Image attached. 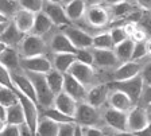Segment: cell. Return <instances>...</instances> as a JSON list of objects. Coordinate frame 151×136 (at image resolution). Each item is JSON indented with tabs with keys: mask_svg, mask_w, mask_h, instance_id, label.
I'll list each match as a JSON object with an SVG mask.
<instances>
[{
	"mask_svg": "<svg viewBox=\"0 0 151 136\" xmlns=\"http://www.w3.org/2000/svg\"><path fill=\"white\" fill-rule=\"evenodd\" d=\"M26 76L30 78V81L32 82L37 93L38 98V105H41L43 109L46 108H51V105L54 104V93L51 92V89L49 88L46 81L45 74H35V73H26Z\"/></svg>",
	"mask_w": 151,
	"mask_h": 136,
	"instance_id": "cell-1",
	"label": "cell"
},
{
	"mask_svg": "<svg viewBox=\"0 0 151 136\" xmlns=\"http://www.w3.org/2000/svg\"><path fill=\"white\" fill-rule=\"evenodd\" d=\"M111 88L115 89V92H122L126 96H128L134 102H136L140 98V96L143 94V89H145V82L143 78L139 74L138 77L128 81H120V82H115L111 85Z\"/></svg>",
	"mask_w": 151,
	"mask_h": 136,
	"instance_id": "cell-2",
	"label": "cell"
},
{
	"mask_svg": "<svg viewBox=\"0 0 151 136\" xmlns=\"http://www.w3.org/2000/svg\"><path fill=\"white\" fill-rule=\"evenodd\" d=\"M16 90V89H15ZM16 94H18V100L19 104L23 109V115H24V120H26V125L31 130V132L37 133V127L39 123V113H38V105L35 104L32 100L27 98L26 96H23L20 92L16 90ZM37 136V135H35Z\"/></svg>",
	"mask_w": 151,
	"mask_h": 136,
	"instance_id": "cell-3",
	"label": "cell"
},
{
	"mask_svg": "<svg viewBox=\"0 0 151 136\" xmlns=\"http://www.w3.org/2000/svg\"><path fill=\"white\" fill-rule=\"evenodd\" d=\"M46 49V43L41 37L28 34L24 37L22 42V55L23 58H34L43 55V51Z\"/></svg>",
	"mask_w": 151,
	"mask_h": 136,
	"instance_id": "cell-4",
	"label": "cell"
},
{
	"mask_svg": "<svg viewBox=\"0 0 151 136\" xmlns=\"http://www.w3.org/2000/svg\"><path fill=\"white\" fill-rule=\"evenodd\" d=\"M76 124L77 125H85L88 127H94L97 125L100 119H99V113L96 111V108L91 107L86 102H80L77 107V112H76Z\"/></svg>",
	"mask_w": 151,
	"mask_h": 136,
	"instance_id": "cell-5",
	"label": "cell"
},
{
	"mask_svg": "<svg viewBox=\"0 0 151 136\" xmlns=\"http://www.w3.org/2000/svg\"><path fill=\"white\" fill-rule=\"evenodd\" d=\"M20 66L27 72V73H35V74H45L46 76L49 72L53 70V65L45 55L34 58H23L20 61Z\"/></svg>",
	"mask_w": 151,
	"mask_h": 136,
	"instance_id": "cell-6",
	"label": "cell"
},
{
	"mask_svg": "<svg viewBox=\"0 0 151 136\" xmlns=\"http://www.w3.org/2000/svg\"><path fill=\"white\" fill-rule=\"evenodd\" d=\"M43 12L49 16V19L53 22V24L69 27L70 20L68 19L65 12V7H62L57 1H47L43 6Z\"/></svg>",
	"mask_w": 151,
	"mask_h": 136,
	"instance_id": "cell-7",
	"label": "cell"
},
{
	"mask_svg": "<svg viewBox=\"0 0 151 136\" xmlns=\"http://www.w3.org/2000/svg\"><path fill=\"white\" fill-rule=\"evenodd\" d=\"M63 34L70 39V42L78 50H86L89 47H93V37H91L82 30L76 29V27H66Z\"/></svg>",
	"mask_w": 151,
	"mask_h": 136,
	"instance_id": "cell-8",
	"label": "cell"
},
{
	"mask_svg": "<svg viewBox=\"0 0 151 136\" xmlns=\"http://www.w3.org/2000/svg\"><path fill=\"white\" fill-rule=\"evenodd\" d=\"M12 82H14V88L20 92L23 96H26L27 98L32 100L35 104L38 105V98H37V93L32 82L30 81L26 74H19V73H12Z\"/></svg>",
	"mask_w": 151,
	"mask_h": 136,
	"instance_id": "cell-9",
	"label": "cell"
},
{
	"mask_svg": "<svg viewBox=\"0 0 151 136\" xmlns=\"http://www.w3.org/2000/svg\"><path fill=\"white\" fill-rule=\"evenodd\" d=\"M150 123L148 120L147 112L140 107L132 108L128 112V131L132 133H136L142 131L147 124Z\"/></svg>",
	"mask_w": 151,
	"mask_h": 136,
	"instance_id": "cell-10",
	"label": "cell"
},
{
	"mask_svg": "<svg viewBox=\"0 0 151 136\" xmlns=\"http://www.w3.org/2000/svg\"><path fill=\"white\" fill-rule=\"evenodd\" d=\"M78 104L80 102H77L74 98H72L69 94H66L65 92L57 94L55 98H54V108L58 109L60 112H62L66 116L73 117V119L76 117V112H77Z\"/></svg>",
	"mask_w": 151,
	"mask_h": 136,
	"instance_id": "cell-11",
	"label": "cell"
},
{
	"mask_svg": "<svg viewBox=\"0 0 151 136\" xmlns=\"http://www.w3.org/2000/svg\"><path fill=\"white\" fill-rule=\"evenodd\" d=\"M104 117H105V121L108 123V125H111L117 132L128 131V113H124V112L111 108L105 112Z\"/></svg>",
	"mask_w": 151,
	"mask_h": 136,
	"instance_id": "cell-12",
	"label": "cell"
},
{
	"mask_svg": "<svg viewBox=\"0 0 151 136\" xmlns=\"http://www.w3.org/2000/svg\"><path fill=\"white\" fill-rule=\"evenodd\" d=\"M140 74V65L138 62H134V61H129V62H126L120 65L115 73H113V79L116 82H120V81H128V79H132L138 77Z\"/></svg>",
	"mask_w": 151,
	"mask_h": 136,
	"instance_id": "cell-13",
	"label": "cell"
},
{
	"mask_svg": "<svg viewBox=\"0 0 151 136\" xmlns=\"http://www.w3.org/2000/svg\"><path fill=\"white\" fill-rule=\"evenodd\" d=\"M63 92L69 94L76 101H82L86 98V90L82 84H80L76 78H73L70 74H65V82H63Z\"/></svg>",
	"mask_w": 151,
	"mask_h": 136,
	"instance_id": "cell-14",
	"label": "cell"
},
{
	"mask_svg": "<svg viewBox=\"0 0 151 136\" xmlns=\"http://www.w3.org/2000/svg\"><path fill=\"white\" fill-rule=\"evenodd\" d=\"M68 74H70L73 78H76L84 86L89 85L93 81V76H94L92 66H88V65H84V63H80V62H76Z\"/></svg>",
	"mask_w": 151,
	"mask_h": 136,
	"instance_id": "cell-15",
	"label": "cell"
},
{
	"mask_svg": "<svg viewBox=\"0 0 151 136\" xmlns=\"http://www.w3.org/2000/svg\"><path fill=\"white\" fill-rule=\"evenodd\" d=\"M51 49L55 54H73V55H76L78 51V49L70 42V39L63 32L54 35L53 41H51Z\"/></svg>",
	"mask_w": 151,
	"mask_h": 136,
	"instance_id": "cell-16",
	"label": "cell"
},
{
	"mask_svg": "<svg viewBox=\"0 0 151 136\" xmlns=\"http://www.w3.org/2000/svg\"><path fill=\"white\" fill-rule=\"evenodd\" d=\"M34 20H35L34 14L28 12V11H26V10H22V8L14 16V24L16 26V29H18L19 31L23 32L24 35L32 31Z\"/></svg>",
	"mask_w": 151,
	"mask_h": 136,
	"instance_id": "cell-17",
	"label": "cell"
},
{
	"mask_svg": "<svg viewBox=\"0 0 151 136\" xmlns=\"http://www.w3.org/2000/svg\"><path fill=\"white\" fill-rule=\"evenodd\" d=\"M24 37L26 35L23 32H20L16 29V26L14 24V22H9L6 31L0 37V42H3L4 44H7V47H12V46H16L18 43H20L24 39Z\"/></svg>",
	"mask_w": 151,
	"mask_h": 136,
	"instance_id": "cell-18",
	"label": "cell"
},
{
	"mask_svg": "<svg viewBox=\"0 0 151 136\" xmlns=\"http://www.w3.org/2000/svg\"><path fill=\"white\" fill-rule=\"evenodd\" d=\"M86 16H88V20L91 24L96 26V27H103L108 23V12L107 10L101 6H93L91 7L86 12Z\"/></svg>",
	"mask_w": 151,
	"mask_h": 136,
	"instance_id": "cell-19",
	"label": "cell"
},
{
	"mask_svg": "<svg viewBox=\"0 0 151 136\" xmlns=\"http://www.w3.org/2000/svg\"><path fill=\"white\" fill-rule=\"evenodd\" d=\"M107 93H108V88L105 85L94 86L86 93V104H89L93 108L100 107L107 100Z\"/></svg>",
	"mask_w": 151,
	"mask_h": 136,
	"instance_id": "cell-20",
	"label": "cell"
},
{
	"mask_svg": "<svg viewBox=\"0 0 151 136\" xmlns=\"http://www.w3.org/2000/svg\"><path fill=\"white\" fill-rule=\"evenodd\" d=\"M109 102L113 109L124 112V113H128L132 109V104H134L131 98L122 92H113L109 97Z\"/></svg>",
	"mask_w": 151,
	"mask_h": 136,
	"instance_id": "cell-21",
	"label": "cell"
},
{
	"mask_svg": "<svg viewBox=\"0 0 151 136\" xmlns=\"http://www.w3.org/2000/svg\"><path fill=\"white\" fill-rule=\"evenodd\" d=\"M134 47H135V42L129 38V39H127V41H124L123 43L115 46L113 53H115V55H116L117 61H122L123 63H126V62L132 61Z\"/></svg>",
	"mask_w": 151,
	"mask_h": 136,
	"instance_id": "cell-22",
	"label": "cell"
},
{
	"mask_svg": "<svg viewBox=\"0 0 151 136\" xmlns=\"http://www.w3.org/2000/svg\"><path fill=\"white\" fill-rule=\"evenodd\" d=\"M0 65L6 67L9 73L15 72L20 66V59H19V55L15 49L7 47V50L0 55Z\"/></svg>",
	"mask_w": 151,
	"mask_h": 136,
	"instance_id": "cell-23",
	"label": "cell"
},
{
	"mask_svg": "<svg viewBox=\"0 0 151 136\" xmlns=\"http://www.w3.org/2000/svg\"><path fill=\"white\" fill-rule=\"evenodd\" d=\"M53 22L49 19V16L42 11V12L37 14L35 15V20H34V27H32V35H37V37H41L45 35L46 32L50 31V29L53 27Z\"/></svg>",
	"mask_w": 151,
	"mask_h": 136,
	"instance_id": "cell-24",
	"label": "cell"
},
{
	"mask_svg": "<svg viewBox=\"0 0 151 136\" xmlns=\"http://www.w3.org/2000/svg\"><path fill=\"white\" fill-rule=\"evenodd\" d=\"M77 62V58L73 54H55L54 57V67L57 72L68 74L72 66Z\"/></svg>",
	"mask_w": 151,
	"mask_h": 136,
	"instance_id": "cell-25",
	"label": "cell"
},
{
	"mask_svg": "<svg viewBox=\"0 0 151 136\" xmlns=\"http://www.w3.org/2000/svg\"><path fill=\"white\" fill-rule=\"evenodd\" d=\"M85 11H86V7H85V1H82V0H72L65 6L66 16L70 22L81 19Z\"/></svg>",
	"mask_w": 151,
	"mask_h": 136,
	"instance_id": "cell-26",
	"label": "cell"
},
{
	"mask_svg": "<svg viewBox=\"0 0 151 136\" xmlns=\"http://www.w3.org/2000/svg\"><path fill=\"white\" fill-rule=\"evenodd\" d=\"M46 81L49 88L51 89V92L54 93V96L60 94L63 92V82H65V74L57 72L55 69H53L51 72L46 74Z\"/></svg>",
	"mask_w": 151,
	"mask_h": 136,
	"instance_id": "cell-27",
	"label": "cell"
},
{
	"mask_svg": "<svg viewBox=\"0 0 151 136\" xmlns=\"http://www.w3.org/2000/svg\"><path fill=\"white\" fill-rule=\"evenodd\" d=\"M93 58H94V63L96 65L104 66V67L115 66L119 62L115 53H113V50H94Z\"/></svg>",
	"mask_w": 151,
	"mask_h": 136,
	"instance_id": "cell-28",
	"label": "cell"
},
{
	"mask_svg": "<svg viewBox=\"0 0 151 136\" xmlns=\"http://www.w3.org/2000/svg\"><path fill=\"white\" fill-rule=\"evenodd\" d=\"M6 124H9V125H23L26 124L24 120V115H23V109L20 107V104H15L12 107L7 108L6 111Z\"/></svg>",
	"mask_w": 151,
	"mask_h": 136,
	"instance_id": "cell-29",
	"label": "cell"
},
{
	"mask_svg": "<svg viewBox=\"0 0 151 136\" xmlns=\"http://www.w3.org/2000/svg\"><path fill=\"white\" fill-rule=\"evenodd\" d=\"M60 125L55 124L54 121L49 120L46 117L39 119V123L37 127V136H58Z\"/></svg>",
	"mask_w": 151,
	"mask_h": 136,
	"instance_id": "cell-30",
	"label": "cell"
},
{
	"mask_svg": "<svg viewBox=\"0 0 151 136\" xmlns=\"http://www.w3.org/2000/svg\"><path fill=\"white\" fill-rule=\"evenodd\" d=\"M43 117L54 121L58 125H62V124H76V120L73 117L66 116V115H63L62 112H60L55 108H46V109H43Z\"/></svg>",
	"mask_w": 151,
	"mask_h": 136,
	"instance_id": "cell-31",
	"label": "cell"
},
{
	"mask_svg": "<svg viewBox=\"0 0 151 136\" xmlns=\"http://www.w3.org/2000/svg\"><path fill=\"white\" fill-rule=\"evenodd\" d=\"M18 94H16L15 88L9 89V88H3L0 86V105H3L4 108H9L12 105L18 104Z\"/></svg>",
	"mask_w": 151,
	"mask_h": 136,
	"instance_id": "cell-32",
	"label": "cell"
},
{
	"mask_svg": "<svg viewBox=\"0 0 151 136\" xmlns=\"http://www.w3.org/2000/svg\"><path fill=\"white\" fill-rule=\"evenodd\" d=\"M93 47L94 50H113L115 46L111 34H99L93 37Z\"/></svg>",
	"mask_w": 151,
	"mask_h": 136,
	"instance_id": "cell-33",
	"label": "cell"
},
{
	"mask_svg": "<svg viewBox=\"0 0 151 136\" xmlns=\"http://www.w3.org/2000/svg\"><path fill=\"white\" fill-rule=\"evenodd\" d=\"M19 6L22 7V10H26L28 12L37 15V14L43 11L45 3L41 0H22V1H19Z\"/></svg>",
	"mask_w": 151,
	"mask_h": 136,
	"instance_id": "cell-34",
	"label": "cell"
},
{
	"mask_svg": "<svg viewBox=\"0 0 151 136\" xmlns=\"http://www.w3.org/2000/svg\"><path fill=\"white\" fill-rule=\"evenodd\" d=\"M18 4L16 1H9V0H0V14L3 16H6L8 19L11 15L15 16V14L18 12Z\"/></svg>",
	"mask_w": 151,
	"mask_h": 136,
	"instance_id": "cell-35",
	"label": "cell"
},
{
	"mask_svg": "<svg viewBox=\"0 0 151 136\" xmlns=\"http://www.w3.org/2000/svg\"><path fill=\"white\" fill-rule=\"evenodd\" d=\"M109 34H111V38H112L113 46H117V44L123 43L124 41L129 39V37H128V34H127V31H126V29H124V27H117V29H113Z\"/></svg>",
	"mask_w": 151,
	"mask_h": 136,
	"instance_id": "cell-36",
	"label": "cell"
},
{
	"mask_svg": "<svg viewBox=\"0 0 151 136\" xmlns=\"http://www.w3.org/2000/svg\"><path fill=\"white\" fill-rule=\"evenodd\" d=\"M0 86L14 89L12 73H9L8 70H7L4 66H1V65H0Z\"/></svg>",
	"mask_w": 151,
	"mask_h": 136,
	"instance_id": "cell-37",
	"label": "cell"
},
{
	"mask_svg": "<svg viewBox=\"0 0 151 136\" xmlns=\"http://www.w3.org/2000/svg\"><path fill=\"white\" fill-rule=\"evenodd\" d=\"M76 58H77V62L88 65V66H92L94 63L93 51H89V50H78L77 54H76Z\"/></svg>",
	"mask_w": 151,
	"mask_h": 136,
	"instance_id": "cell-38",
	"label": "cell"
},
{
	"mask_svg": "<svg viewBox=\"0 0 151 136\" xmlns=\"http://www.w3.org/2000/svg\"><path fill=\"white\" fill-rule=\"evenodd\" d=\"M147 55V49H146V42H135L134 54H132V61L136 62L138 59Z\"/></svg>",
	"mask_w": 151,
	"mask_h": 136,
	"instance_id": "cell-39",
	"label": "cell"
},
{
	"mask_svg": "<svg viewBox=\"0 0 151 136\" xmlns=\"http://www.w3.org/2000/svg\"><path fill=\"white\" fill-rule=\"evenodd\" d=\"M138 29L142 30L146 35H151V16L148 14L142 15L140 20L138 22Z\"/></svg>",
	"mask_w": 151,
	"mask_h": 136,
	"instance_id": "cell-40",
	"label": "cell"
},
{
	"mask_svg": "<svg viewBox=\"0 0 151 136\" xmlns=\"http://www.w3.org/2000/svg\"><path fill=\"white\" fill-rule=\"evenodd\" d=\"M113 12L116 16H124L128 12H131V4L126 3V1H120V3H116L115 7H113Z\"/></svg>",
	"mask_w": 151,
	"mask_h": 136,
	"instance_id": "cell-41",
	"label": "cell"
},
{
	"mask_svg": "<svg viewBox=\"0 0 151 136\" xmlns=\"http://www.w3.org/2000/svg\"><path fill=\"white\" fill-rule=\"evenodd\" d=\"M0 136H20V128L18 125L6 124L3 130L0 131Z\"/></svg>",
	"mask_w": 151,
	"mask_h": 136,
	"instance_id": "cell-42",
	"label": "cell"
},
{
	"mask_svg": "<svg viewBox=\"0 0 151 136\" xmlns=\"http://www.w3.org/2000/svg\"><path fill=\"white\" fill-rule=\"evenodd\" d=\"M77 124H62L60 125L58 136H74Z\"/></svg>",
	"mask_w": 151,
	"mask_h": 136,
	"instance_id": "cell-43",
	"label": "cell"
},
{
	"mask_svg": "<svg viewBox=\"0 0 151 136\" xmlns=\"http://www.w3.org/2000/svg\"><path fill=\"white\" fill-rule=\"evenodd\" d=\"M142 78H143V82L147 86H151V62L148 65H146V67L142 70Z\"/></svg>",
	"mask_w": 151,
	"mask_h": 136,
	"instance_id": "cell-44",
	"label": "cell"
},
{
	"mask_svg": "<svg viewBox=\"0 0 151 136\" xmlns=\"http://www.w3.org/2000/svg\"><path fill=\"white\" fill-rule=\"evenodd\" d=\"M84 136H104L103 131H100L97 127H88V128H82Z\"/></svg>",
	"mask_w": 151,
	"mask_h": 136,
	"instance_id": "cell-45",
	"label": "cell"
},
{
	"mask_svg": "<svg viewBox=\"0 0 151 136\" xmlns=\"http://www.w3.org/2000/svg\"><path fill=\"white\" fill-rule=\"evenodd\" d=\"M143 101L146 102V104L151 105V86H146L145 89H143Z\"/></svg>",
	"mask_w": 151,
	"mask_h": 136,
	"instance_id": "cell-46",
	"label": "cell"
},
{
	"mask_svg": "<svg viewBox=\"0 0 151 136\" xmlns=\"http://www.w3.org/2000/svg\"><path fill=\"white\" fill-rule=\"evenodd\" d=\"M135 135L136 136H151V120H150V123L143 128V130L139 131V132H136Z\"/></svg>",
	"mask_w": 151,
	"mask_h": 136,
	"instance_id": "cell-47",
	"label": "cell"
},
{
	"mask_svg": "<svg viewBox=\"0 0 151 136\" xmlns=\"http://www.w3.org/2000/svg\"><path fill=\"white\" fill-rule=\"evenodd\" d=\"M19 128H20V136H35L34 133L31 132V130H30V128H28L26 124L20 125Z\"/></svg>",
	"mask_w": 151,
	"mask_h": 136,
	"instance_id": "cell-48",
	"label": "cell"
},
{
	"mask_svg": "<svg viewBox=\"0 0 151 136\" xmlns=\"http://www.w3.org/2000/svg\"><path fill=\"white\" fill-rule=\"evenodd\" d=\"M6 108L3 107V105H0V120L1 121H4L6 123Z\"/></svg>",
	"mask_w": 151,
	"mask_h": 136,
	"instance_id": "cell-49",
	"label": "cell"
},
{
	"mask_svg": "<svg viewBox=\"0 0 151 136\" xmlns=\"http://www.w3.org/2000/svg\"><path fill=\"white\" fill-rule=\"evenodd\" d=\"M113 136H136L135 133L129 132V131H124V132H116Z\"/></svg>",
	"mask_w": 151,
	"mask_h": 136,
	"instance_id": "cell-50",
	"label": "cell"
},
{
	"mask_svg": "<svg viewBox=\"0 0 151 136\" xmlns=\"http://www.w3.org/2000/svg\"><path fill=\"white\" fill-rule=\"evenodd\" d=\"M74 136H84V131H82V127L81 125H77V127H76Z\"/></svg>",
	"mask_w": 151,
	"mask_h": 136,
	"instance_id": "cell-51",
	"label": "cell"
},
{
	"mask_svg": "<svg viewBox=\"0 0 151 136\" xmlns=\"http://www.w3.org/2000/svg\"><path fill=\"white\" fill-rule=\"evenodd\" d=\"M8 23H9V22L0 23V37H1V35H3V32L6 31V29H7V26H8Z\"/></svg>",
	"mask_w": 151,
	"mask_h": 136,
	"instance_id": "cell-52",
	"label": "cell"
},
{
	"mask_svg": "<svg viewBox=\"0 0 151 136\" xmlns=\"http://www.w3.org/2000/svg\"><path fill=\"white\" fill-rule=\"evenodd\" d=\"M6 50H7V44H4L3 42H0V55H1Z\"/></svg>",
	"mask_w": 151,
	"mask_h": 136,
	"instance_id": "cell-53",
	"label": "cell"
},
{
	"mask_svg": "<svg viewBox=\"0 0 151 136\" xmlns=\"http://www.w3.org/2000/svg\"><path fill=\"white\" fill-rule=\"evenodd\" d=\"M146 49H147V54H151V39L146 42Z\"/></svg>",
	"mask_w": 151,
	"mask_h": 136,
	"instance_id": "cell-54",
	"label": "cell"
},
{
	"mask_svg": "<svg viewBox=\"0 0 151 136\" xmlns=\"http://www.w3.org/2000/svg\"><path fill=\"white\" fill-rule=\"evenodd\" d=\"M140 4L142 6H147L146 8H147V10H151V1H140Z\"/></svg>",
	"mask_w": 151,
	"mask_h": 136,
	"instance_id": "cell-55",
	"label": "cell"
},
{
	"mask_svg": "<svg viewBox=\"0 0 151 136\" xmlns=\"http://www.w3.org/2000/svg\"><path fill=\"white\" fill-rule=\"evenodd\" d=\"M6 22H8V19H7L6 16H3L1 14H0V23H6Z\"/></svg>",
	"mask_w": 151,
	"mask_h": 136,
	"instance_id": "cell-56",
	"label": "cell"
},
{
	"mask_svg": "<svg viewBox=\"0 0 151 136\" xmlns=\"http://www.w3.org/2000/svg\"><path fill=\"white\" fill-rule=\"evenodd\" d=\"M4 125H6V123H4V121H1V120H0V131L3 130V127H4Z\"/></svg>",
	"mask_w": 151,
	"mask_h": 136,
	"instance_id": "cell-57",
	"label": "cell"
}]
</instances>
